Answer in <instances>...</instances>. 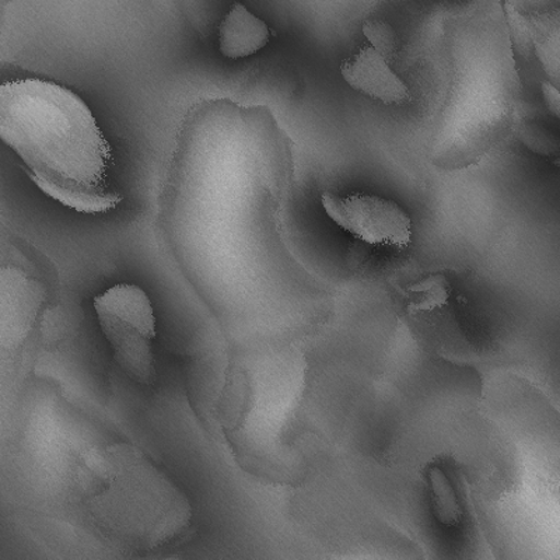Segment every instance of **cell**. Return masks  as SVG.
<instances>
[{
  "mask_svg": "<svg viewBox=\"0 0 560 560\" xmlns=\"http://www.w3.org/2000/svg\"><path fill=\"white\" fill-rule=\"evenodd\" d=\"M0 139L35 185L63 207L97 214L121 203L109 182L112 147L72 90L35 78L0 84Z\"/></svg>",
  "mask_w": 560,
  "mask_h": 560,
  "instance_id": "6da1fadb",
  "label": "cell"
},
{
  "mask_svg": "<svg viewBox=\"0 0 560 560\" xmlns=\"http://www.w3.org/2000/svg\"><path fill=\"white\" fill-rule=\"evenodd\" d=\"M94 308L115 362L135 382L152 385L156 318L148 294L135 284H117L94 299Z\"/></svg>",
  "mask_w": 560,
  "mask_h": 560,
  "instance_id": "7a4b0ae2",
  "label": "cell"
},
{
  "mask_svg": "<svg viewBox=\"0 0 560 560\" xmlns=\"http://www.w3.org/2000/svg\"><path fill=\"white\" fill-rule=\"evenodd\" d=\"M323 207L339 228L364 243L397 247L411 244L412 220L393 199L364 192H325Z\"/></svg>",
  "mask_w": 560,
  "mask_h": 560,
  "instance_id": "3957f363",
  "label": "cell"
},
{
  "mask_svg": "<svg viewBox=\"0 0 560 560\" xmlns=\"http://www.w3.org/2000/svg\"><path fill=\"white\" fill-rule=\"evenodd\" d=\"M342 77L354 90L380 103L404 104L411 98L407 84L373 47H362L341 67Z\"/></svg>",
  "mask_w": 560,
  "mask_h": 560,
  "instance_id": "277c9868",
  "label": "cell"
},
{
  "mask_svg": "<svg viewBox=\"0 0 560 560\" xmlns=\"http://www.w3.org/2000/svg\"><path fill=\"white\" fill-rule=\"evenodd\" d=\"M269 37L271 32L267 24L240 3L233 4L219 27L220 51L230 59L245 58L261 51Z\"/></svg>",
  "mask_w": 560,
  "mask_h": 560,
  "instance_id": "5b68a950",
  "label": "cell"
},
{
  "mask_svg": "<svg viewBox=\"0 0 560 560\" xmlns=\"http://www.w3.org/2000/svg\"><path fill=\"white\" fill-rule=\"evenodd\" d=\"M364 34L368 35L372 47L380 54L393 52L394 48V32L393 28L387 26L385 23L380 22H368L363 27Z\"/></svg>",
  "mask_w": 560,
  "mask_h": 560,
  "instance_id": "8992f818",
  "label": "cell"
},
{
  "mask_svg": "<svg viewBox=\"0 0 560 560\" xmlns=\"http://www.w3.org/2000/svg\"><path fill=\"white\" fill-rule=\"evenodd\" d=\"M545 100H547L549 108L557 115H559V93L558 90L552 88L551 84H544Z\"/></svg>",
  "mask_w": 560,
  "mask_h": 560,
  "instance_id": "52a82bcc",
  "label": "cell"
}]
</instances>
